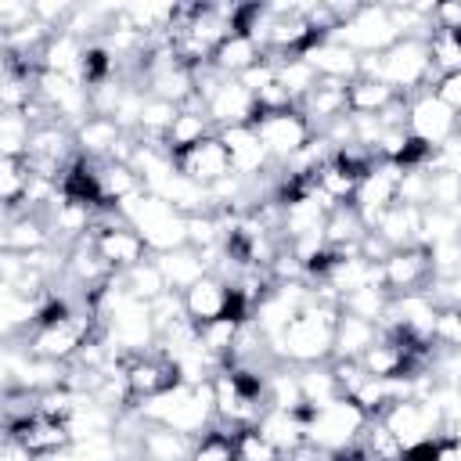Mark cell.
<instances>
[{"label": "cell", "instance_id": "22", "mask_svg": "<svg viewBox=\"0 0 461 461\" xmlns=\"http://www.w3.org/2000/svg\"><path fill=\"white\" fill-rule=\"evenodd\" d=\"M371 230H378L393 249L418 245V238H421V209L407 205V202H396V205H389L385 212L375 216Z\"/></svg>", "mask_w": 461, "mask_h": 461}, {"label": "cell", "instance_id": "31", "mask_svg": "<svg viewBox=\"0 0 461 461\" xmlns=\"http://www.w3.org/2000/svg\"><path fill=\"white\" fill-rule=\"evenodd\" d=\"M122 285H126V292H130L133 299H140V303H155L158 295L169 292V285H166V277H162L155 256H148L144 263L130 267V270L122 274Z\"/></svg>", "mask_w": 461, "mask_h": 461}, {"label": "cell", "instance_id": "44", "mask_svg": "<svg viewBox=\"0 0 461 461\" xmlns=\"http://www.w3.org/2000/svg\"><path fill=\"white\" fill-rule=\"evenodd\" d=\"M436 94L461 115V72H454V76H439V83H436Z\"/></svg>", "mask_w": 461, "mask_h": 461}, {"label": "cell", "instance_id": "1", "mask_svg": "<svg viewBox=\"0 0 461 461\" xmlns=\"http://www.w3.org/2000/svg\"><path fill=\"white\" fill-rule=\"evenodd\" d=\"M339 317H342V306L335 303H317L313 292H310V303L288 321V328L270 339V349L281 364H295V367H306V364H328L331 360V349H335V328H339Z\"/></svg>", "mask_w": 461, "mask_h": 461}, {"label": "cell", "instance_id": "28", "mask_svg": "<svg viewBox=\"0 0 461 461\" xmlns=\"http://www.w3.org/2000/svg\"><path fill=\"white\" fill-rule=\"evenodd\" d=\"M259 58H263V50H259L245 32H230V36L212 50V65H216L223 76H230V79H238L241 72H249Z\"/></svg>", "mask_w": 461, "mask_h": 461}, {"label": "cell", "instance_id": "35", "mask_svg": "<svg viewBox=\"0 0 461 461\" xmlns=\"http://www.w3.org/2000/svg\"><path fill=\"white\" fill-rule=\"evenodd\" d=\"M32 173L25 166V158H0V198H4V212H14L25 198Z\"/></svg>", "mask_w": 461, "mask_h": 461}, {"label": "cell", "instance_id": "21", "mask_svg": "<svg viewBox=\"0 0 461 461\" xmlns=\"http://www.w3.org/2000/svg\"><path fill=\"white\" fill-rule=\"evenodd\" d=\"M212 133H216V126H212L205 104H202V101H191V104H184V108L176 112L173 126L166 130V148H169V155H180V151L202 144V140L212 137Z\"/></svg>", "mask_w": 461, "mask_h": 461}, {"label": "cell", "instance_id": "40", "mask_svg": "<svg viewBox=\"0 0 461 461\" xmlns=\"http://www.w3.org/2000/svg\"><path fill=\"white\" fill-rule=\"evenodd\" d=\"M429 205L432 209H461V176L436 169L429 173Z\"/></svg>", "mask_w": 461, "mask_h": 461}, {"label": "cell", "instance_id": "13", "mask_svg": "<svg viewBox=\"0 0 461 461\" xmlns=\"http://www.w3.org/2000/svg\"><path fill=\"white\" fill-rule=\"evenodd\" d=\"M4 432H7L4 439H14L32 457H47V454H58V450H68L72 447L68 421H58V418H47V414H32L29 421L11 425Z\"/></svg>", "mask_w": 461, "mask_h": 461}, {"label": "cell", "instance_id": "25", "mask_svg": "<svg viewBox=\"0 0 461 461\" xmlns=\"http://www.w3.org/2000/svg\"><path fill=\"white\" fill-rule=\"evenodd\" d=\"M140 454L144 461H191L194 454V436L187 432H176L169 425H144V436H140Z\"/></svg>", "mask_w": 461, "mask_h": 461}, {"label": "cell", "instance_id": "41", "mask_svg": "<svg viewBox=\"0 0 461 461\" xmlns=\"http://www.w3.org/2000/svg\"><path fill=\"white\" fill-rule=\"evenodd\" d=\"M425 292L436 299L439 310H461V274H454V277H432L425 285Z\"/></svg>", "mask_w": 461, "mask_h": 461}, {"label": "cell", "instance_id": "20", "mask_svg": "<svg viewBox=\"0 0 461 461\" xmlns=\"http://www.w3.org/2000/svg\"><path fill=\"white\" fill-rule=\"evenodd\" d=\"M83 61H86V43L72 32H50L43 54H40V65L47 72H58V76H68L76 83H83ZM86 86V83H83Z\"/></svg>", "mask_w": 461, "mask_h": 461}, {"label": "cell", "instance_id": "14", "mask_svg": "<svg viewBox=\"0 0 461 461\" xmlns=\"http://www.w3.org/2000/svg\"><path fill=\"white\" fill-rule=\"evenodd\" d=\"M216 133H220V140H223V148H227L230 166H234L238 176L256 180V176H263V173L274 169V158L267 155L256 126H227V130H216Z\"/></svg>", "mask_w": 461, "mask_h": 461}, {"label": "cell", "instance_id": "26", "mask_svg": "<svg viewBox=\"0 0 461 461\" xmlns=\"http://www.w3.org/2000/svg\"><path fill=\"white\" fill-rule=\"evenodd\" d=\"M122 130L115 119L108 115H90L79 130H76V148L83 158H115L119 144H122Z\"/></svg>", "mask_w": 461, "mask_h": 461}, {"label": "cell", "instance_id": "29", "mask_svg": "<svg viewBox=\"0 0 461 461\" xmlns=\"http://www.w3.org/2000/svg\"><path fill=\"white\" fill-rule=\"evenodd\" d=\"M267 58L277 61V83L285 86V94L292 97V104H299L317 86V79H321L313 72V65L306 58H299V54H267Z\"/></svg>", "mask_w": 461, "mask_h": 461}, {"label": "cell", "instance_id": "39", "mask_svg": "<svg viewBox=\"0 0 461 461\" xmlns=\"http://www.w3.org/2000/svg\"><path fill=\"white\" fill-rule=\"evenodd\" d=\"M234 454L238 461H281V450L259 429H241L234 436Z\"/></svg>", "mask_w": 461, "mask_h": 461}, {"label": "cell", "instance_id": "43", "mask_svg": "<svg viewBox=\"0 0 461 461\" xmlns=\"http://www.w3.org/2000/svg\"><path fill=\"white\" fill-rule=\"evenodd\" d=\"M429 169H432V173H436V169H447V173L461 176V133H454L443 148H436V151H432Z\"/></svg>", "mask_w": 461, "mask_h": 461}, {"label": "cell", "instance_id": "16", "mask_svg": "<svg viewBox=\"0 0 461 461\" xmlns=\"http://www.w3.org/2000/svg\"><path fill=\"white\" fill-rule=\"evenodd\" d=\"M86 238L94 241L97 256H101L115 274H126L130 267H137V263H144V259L151 256L148 245L140 241V234H137L130 223H122V227H104V230H90Z\"/></svg>", "mask_w": 461, "mask_h": 461}, {"label": "cell", "instance_id": "4", "mask_svg": "<svg viewBox=\"0 0 461 461\" xmlns=\"http://www.w3.org/2000/svg\"><path fill=\"white\" fill-rule=\"evenodd\" d=\"M367 414L349 400V396H339L324 407H310L306 411V443L324 450V454H342V450H353L367 429Z\"/></svg>", "mask_w": 461, "mask_h": 461}, {"label": "cell", "instance_id": "32", "mask_svg": "<svg viewBox=\"0 0 461 461\" xmlns=\"http://www.w3.org/2000/svg\"><path fill=\"white\" fill-rule=\"evenodd\" d=\"M299 385H303V400H306V411L310 407H324L331 400H339V382L331 375L328 364H306L299 367Z\"/></svg>", "mask_w": 461, "mask_h": 461}, {"label": "cell", "instance_id": "42", "mask_svg": "<svg viewBox=\"0 0 461 461\" xmlns=\"http://www.w3.org/2000/svg\"><path fill=\"white\" fill-rule=\"evenodd\" d=\"M432 342L447 346V349H461V310H439Z\"/></svg>", "mask_w": 461, "mask_h": 461}, {"label": "cell", "instance_id": "6", "mask_svg": "<svg viewBox=\"0 0 461 461\" xmlns=\"http://www.w3.org/2000/svg\"><path fill=\"white\" fill-rule=\"evenodd\" d=\"M339 43H346L349 50H357L360 58L364 54H382L389 50L400 36L393 29V18H389V7L385 4H364L346 25H339V32L331 36Z\"/></svg>", "mask_w": 461, "mask_h": 461}, {"label": "cell", "instance_id": "34", "mask_svg": "<svg viewBox=\"0 0 461 461\" xmlns=\"http://www.w3.org/2000/svg\"><path fill=\"white\" fill-rule=\"evenodd\" d=\"M389 299H393L389 288H375V285L371 288H357V292L342 295V313H353V317H364V321L382 324V317L389 310Z\"/></svg>", "mask_w": 461, "mask_h": 461}, {"label": "cell", "instance_id": "27", "mask_svg": "<svg viewBox=\"0 0 461 461\" xmlns=\"http://www.w3.org/2000/svg\"><path fill=\"white\" fill-rule=\"evenodd\" d=\"M256 429H259L281 454H292V450H299V447L306 443V411H277V407H270V411L256 421Z\"/></svg>", "mask_w": 461, "mask_h": 461}, {"label": "cell", "instance_id": "15", "mask_svg": "<svg viewBox=\"0 0 461 461\" xmlns=\"http://www.w3.org/2000/svg\"><path fill=\"white\" fill-rule=\"evenodd\" d=\"M205 112L216 130H227V126H252L259 115V104H256V94L241 79H223V86L209 97Z\"/></svg>", "mask_w": 461, "mask_h": 461}, {"label": "cell", "instance_id": "11", "mask_svg": "<svg viewBox=\"0 0 461 461\" xmlns=\"http://www.w3.org/2000/svg\"><path fill=\"white\" fill-rule=\"evenodd\" d=\"M184 306H187V317L194 321V324H209V321H216V317H249L245 310H241V303L234 299V292H230V285L227 281H220L216 274H205L198 285H191L187 292H184Z\"/></svg>", "mask_w": 461, "mask_h": 461}, {"label": "cell", "instance_id": "36", "mask_svg": "<svg viewBox=\"0 0 461 461\" xmlns=\"http://www.w3.org/2000/svg\"><path fill=\"white\" fill-rule=\"evenodd\" d=\"M32 140V122L22 112H4L0 115V151L4 158H25Z\"/></svg>", "mask_w": 461, "mask_h": 461}, {"label": "cell", "instance_id": "24", "mask_svg": "<svg viewBox=\"0 0 461 461\" xmlns=\"http://www.w3.org/2000/svg\"><path fill=\"white\" fill-rule=\"evenodd\" d=\"M378 339H382V328H378L375 321L342 313V317H339V328H335V349H331V357H335V360H364V353H367Z\"/></svg>", "mask_w": 461, "mask_h": 461}, {"label": "cell", "instance_id": "9", "mask_svg": "<svg viewBox=\"0 0 461 461\" xmlns=\"http://www.w3.org/2000/svg\"><path fill=\"white\" fill-rule=\"evenodd\" d=\"M400 180H403V166L400 162H375L364 176H360V187L353 194V205L364 212L367 227L375 223L378 212H385L389 205L400 202Z\"/></svg>", "mask_w": 461, "mask_h": 461}, {"label": "cell", "instance_id": "19", "mask_svg": "<svg viewBox=\"0 0 461 461\" xmlns=\"http://www.w3.org/2000/svg\"><path fill=\"white\" fill-rule=\"evenodd\" d=\"M299 58H306L313 65V72L324 76V79H346V83H353L360 76V54L349 50L346 43L331 40V36L328 40H313Z\"/></svg>", "mask_w": 461, "mask_h": 461}, {"label": "cell", "instance_id": "5", "mask_svg": "<svg viewBox=\"0 0 461 461\" xmlns=\"http://www.w3.org/2000/svg\"><path fill=\"white\" fill-rule=\"evenodd\" d=\"M256 133L267 148V155L274 158V166H285L292 155H299L310 140H313V126L303 119L299 108H288V112H267V115H256Z\"/></svg>", "mask_w": 461, "mask_h": 461}, {"label": "cell", "instance_id": "45", "mask_svg": "<svg viewBox=\"0 0 461 461\" xmlns=\"http://www.w3.org/2000/svg\"><path fill=\"white\" fill-rule=\"evenodd\" d=\"M457 133H461V115H457Z\"/></svg>", "mask_w": 461, "mask_h": 461}, {"label": "cell", "instance_id": "17", "mask_svg": "<svg viewBox=\"0 0 461 461\" xmlns=\"http://www.w3.org/2000/svg\"><path fill=\"white\" fill-rule=\"evenodd\" d=\"M385 288L393 295L400 292H418L432 281V259H429V249L425 245H407V249H396L385 263Z\"/></svg>", "mask_w": 461, "mask_h": 461}, {"label": "cell", "instance_id": "30", "mask_svg": "<svg viewBox=\"0 0 461 461\" xmlns=\"http://www.w3.org/2000/svg\"><path fill=\"white\" fill-rule=\"evenodd\" d=\"M396 97H400V94H396L389 83H382V79L357 76V79L349 83V112H357V115H382Z\"/></svg>", "mask_w": 461, "mask_h": 461}, {"label": "cell", "instance_id": "38", "mask_svg": "<svg viewBox=\"0 0 461 461\" xmlns=\"http://www.w3.org/2000/svg\"><path fill=\"white\" fill-rule=\"evenodd\" d=\"M234 436H238V432H227V429L216 421L205 436L194 439L191 461H238V454H234Z\"/></svg>", "mask_w": 461, "mask_h": 461}, {"label": "cell", "instance_id": "7", "mask_svg": "<svg viewBox=\"0 0 461 461\" xmlns=\"http://www.w3.org/2000/svg\"><path fill=\"white\" fill-rule=\"evenodd\" d=\"M407 130L411 137H418L429 148H443L454 133H457V112L436 94V90H421L411 97L407 104Z\"/></svg>", "mask_w": 461, "mask_h": 461}, {"label": "cell", "instance_id": "37", "mask_svg": "<svg viewBox=\"0 0 461 461\" xmlns=\"http://www.w3.org/2000/svg\"><path fill=\"white\" fill-rule=\"evenodd\" d=\"M429 54H432V68H436L439 76L461 72V32L436 29V32L429 36Z\"/></svg>", "mask_w": 461, "mask_h": 461}, {"label": "cell", "instance_id": "2", "mask_svg": "<svg viewBox=\"0 0 461 461\" xmlns=\"http://www.w3.org/2000/svg\"><path fill=\"white\" fill-rule=\"evenodd\" d=\"M144 421L151 425H169L176 432H187V436H205L212 425H216V396H212V382L205 385H173L151 400H140L133 407Z\"/></svg>", "mask_w": 461, "mask_h": 461}, {"label": "cell", "instance_id": "18", "mask_svg": "<svg viewBox=\"0 0 461 461\" xmlns=\"http://www.w3.org/2000/svg\"><path fill=\"white\" fill-rule=\"evenodd\" d=\"M54 245L50 227L43 216L36 212H4V234H0V249L14 252V256H29Z\"/></svg>", "mask_w": 461, "mask_h": 461}, {"label": "cell", "instance_id": "8", "mask_svg": "<svg viewBox=\"0 0 461 461\" xmlns=\"http://www.w3.org/2000/svg\"><path fill=\"white\" fill-rule=\"evenodd\" d=\"M382 421L389 425V432L403 443V450H414L421 443H432L439 439V421H443V411L432 403V400H400L393 403Z\"/></svg>", "mask_w": 461, "mask_h": 461}, {"label": "cell", "instance_id": "10", "mask_svg": "<svg viewBox=\"0 0 461 461\" xmlns=\"http://www.w3.org/2000/svg\"><path fill=\"white\" fill-rule=\"evenodd\" d=\"M173 162H176V169H180L187 180H194V184H202V187H216L220 180L234 176V166H230V155H227L220 133H212V137H205L202 144H194V148L173 155Z\"/></svg>", "mask_w": 461, "mask_h": 461}, {"label": "cell", "instance_id": "23", "mask_svg": "<svg viewBox=\"0 0 461 461\" xmlns=\"http://www.w3.org/2000/svg\"><path fill=\"white\" fill-rule=\"evenodd\" d=\"M155 263H158V270H162L169 292H187L191 285H198V281L209 274L205 256H202L198 249H191V245L173 249V252H162V256H155Z\"/></svg>", "mask_w": 461, "mask_h": 461}, {"label": "cell", "instance_id": "33", "mask_svg": "<svg viewBox=\"0 0 461 461\" xmlns=\"http://www.w3.org/2000/svg\"><path fill=\"white\" fill-rule=\"evenodd\" d=\"M241 321H245V317H234V313H230V317H216V321H209V324H198V342H202L212 357H220V360L227 364Z\"/></svg>", "mask_w": 461, "mask_h": 461}, {"label": "cell", "instance_id": "3", "mask_svg": "<svg viewBox=\"0 0 461 461\" xmlns=\"http://www.w3.org/2000/svg\"><path fill=\"white\" fill-rule=\"evenodd\" d=\"M119 212L140 234V241L148 245L151 256H162V252H173V249L187 245V216H180L162 194L137 191L133 198H126L119 205Z\"/></svg>", "mask_w": 461, "mask_h": 461}, {"label": "cell", "instance_id": "12", "mask_svg": "<svg viewBox=\"0 0 461 461\" xmlns=\"http://www.w3.org/2000/svg\"><path fill=\"white\" fill-rule=\"evenodd\" d=\"M303 119L313 126V133H324L335 119L349 115V83L346 79H317V86L295 104Z\"/></svg>", "mask_w": 461, "mask_h": 461}]
</instances>
